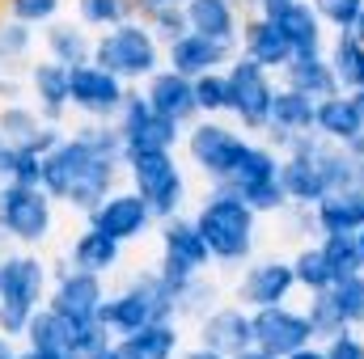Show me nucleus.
<instances>
[{"instance_id": "f257e3e1", "label": "nucleus", "mask_w": 364, "mask_h": 359, "mask_svg": "<svg viewBox=\"0 0 364 359\" xmlns=\"http://www.w3.org/2000/svg\"><path fill=\"white\" fill-rule=\"evenodd\" d=\"M114 186H123V157L97 153L73 131L43 157V190L68 211H93Z\"/></svg>"}, {"instance_id": "f03ea898", "label": "nucleus", "mask_w": 364, "mask_h": 359, "mask_svg": "<svg viewBox=\"0 0 364 359\" xmlns=\"http://www.w3.org/2000/svg\"><path fill=\"white\" fill-rule=\"evenodd\" d=\"M195 224L216 258L220 270H242L259 254V237H263V216L229 186H208L203 199L195 203Z\"/></svg>"}, {"instance_id": "7ed1b4c3", "label": "nucleus", "mask_w": 364, "mask_h": 359, "mask_svg": "<svg viewBox=\"0 0 364 359\" xmlns=\"http://www.w3.org/2000/svg\"><path fill=\"white\" fill-rule=\"evenodd\" d=\"M250 131H242L233 118H212V114H199L186 131H182V161L203 186H229L242 153L250 148Z\"/></svg>"}, {"instance_id": "20e7f679", "label": "nucleus", "mask_w": 364, "mask_h": 359, "mask_svg": "<svg viewBox=\"0 0 364 359\" xmlns=\"http://www.w3.org/2000/svg\"><path fill=\"white\" fill-rule=\"evenodd\" d=\"M93 64H102L119 81H127L132 89H140L157 68H166V43L136 13V17H127V21L93 34Z\"/></svg>"}, {"instance_id": "39448f33", "label": "nucleus", "mask_w": 364, "mask_h": 359, "mask_svg": "<svg viewBox=\"0 0 364 359\" xmlns=\"http://www.w3.org/2000/svg\"><path fill=\"white\" fill-rule=\"evenodd\" d=\"M51 292V263L38 250L0 254V334L21 338L30 317L47 304Z\"/></svg>"}, {"instance_id": "423d86ee", "label": "nucleus", "mask_w": 364, "mask_h": 359, "mask_svg": "<svg viewBox=\"0 0 364 359\" xmlns=\"http://www.w3.org/2000/svg\"><path fill=\"white\" fill-rule=\"evenodd\" d=\"M123 182L153 207L157 220H170L191 203V174L182 165L178 148H149L123 153Z\"/></svg>"}, {"instance_id": "0eeeda50", "label": "nucleus", "mask_w": 364, "mask_h": 359, "mask_svg": "<svg viewBox=\"0 0 364 359\" xmlns=\"http://www.w3.org/2000/svg\"><path fill=\"white\" fill-rule=\"evenodd\" d=\"M161 317H174V287L166 283V275L157 267L136 270V275H127L114 292H106L102 321H106V330H110L114 338L136 334L140 326L161 321Z\"/></svg>"}, {"instance_id": "6e6552de", "label": "nucleus", "mask_w": 364, "mask_h": 359, "mask_svg": "<svg viewBox=\"0 0 364 359\" xmlns=\"http://www.w3.org/2000/svg\"><path fill=\"white\" fill-rule=\"evenodd\" d=\"M60 203L30 182H0V241L17 250H43L55 233Z\"/></svg>"}, {"instance_id": "1a4fd4ad", "label": "nucleus", "mask_w": 364, "mask_h": 359, "mask_svg": "<svg viewBox=\"0 0 364 359\" xmlns=\"http://www.w3.org/2000/svg\"><path fill=\"white\" fill-rule=\"evenodd\" d=\"M157 270L166 275V283L178 292L191 275H208L216 270V258L195 224V216H170V220H157Z\"/></svg>"}, {"instance_id": "9d476101", "label": "nucleus", "mask_w": 364, "mask_h": 359, "mask_svg": "<svg viewBox=\"0 0 364 359\" xmlns=\"http://www.w3.org/2000/svg\"><path fill=\"white\" fill-rule=\"evenodd\" d=\"M279 161H284V153H279L275 144H267L263 136H255L250 148L242 153L233 178H229V190H237L263 220H267V216H279V211L288 207V194H284V186H279Z\"/></svg>"}, {"instance_id": "9b49d317", "label": "nucleus", "mask_w": 364, "mask_h": 359, "mask_svg": "<svg viewBox=\"0 0 364 359\" xmlns=\"http://www.w3.org/2000/svg\"><path fill=\"white\" fill-rule=\"evenodd\" d=\"M229 77V114L242 131L250 136H263L267 131V118H272V101H275V89H279V77L259 68L255 60L246 55H233V64L225 68Z\"/></svg>"}, {"instance_id": "f8f14e48", "label": "nucleus", "mask_w": 364, "mask_h": 359, "mask_svg": "<svg viewBox=\"0 0 364 359\" xmlns=\"http://www.w3.org/2000/svg\"><path fill=\"white\" fill-rule=\"evenodd\" d=\"M301 287H296V275H292V258H284V254H255L233 279V300L246 304L250 313L284 304Z\"/></svg>"}, {"instance_id": "ddd939ff", "label": "nucleus", "mask_w": 364, "mask_h": 359, "mask_svg": "<svg viewBox=\"0 0 364 359\" xmlns=\"http://www.w3.org/2000/svg\"><path fill=\"white\" fill-rule=\"evenodd\" d=\"M106 279L93 270L73 267L68 258L60 267H51V292H47V309H55L64 321H93L102 317L106 304Z\"/></svg>"}, {"instance_id": "4468645a", "label": "nucleus", "mask_w": 364, "mask_h": 359, "mask_svg": "<svg viewBox=\"0 0 364 359\" xmlns=\"http://www.w3.org/2000/svg\"><path fill=\"white\" fill-rule=\"evenodd\" d=\"M85 224L102 228L106 237H114V241H123V245H136V241H144L149 233H157V216H153V207H149L127 182L114 186L93 211H85Z\"/></svg>"}, {"instance_id": "2eb2a0df", "label": "nucleus", "mask_w": 364, "mask_h": 359, "mask_svg": "<svg viewBox=\"0 0 364 359\" xmlns=\"http://www.w3.org/2000/svg\"><path fill=\"white\" fill-rule=\"evenodd\" d=\"M132 85L119 81L114 72H106L102 64H77L68 68V97H73V114L77 118H106L114 123L123 101H127Z\"/></svg>"}, {"instance_id": "dca6fc26", "label": "nucleus", "mask_w": 364, "mask_h": 359, "mask_svg": "<svg viewBox=\"0 0 364 359\" xmlns=\"http://www.w3.org/2000/svg\"><path fill=\"white\" fill-rule=\"evenodd\" d=\"M119 136H123V153H149V148H182V123L166 118L161 110L149 106V97L140 89L127 93L123 110H119Z\"/></svg>"}, {"instance_id": "f3484780", "label": "nucleus", "mask_w": 364, "mask_h": 359, "mask_svg": "<svg viewBox=\"0 0 364 359\" xmlns=\"http://www.w3.org/2000/svg\"><path fill=\"white\" fill-rule=\"evenodd\" d=\"M309 343H318V338H314L305 304L284 300V304H272V309H255V347L284 359L292 351H301V347H309Z\"/></svg>"}, {"instance_id": "a211bd4d", "label": "nucleus", "mask_w": 364, "mask_h": 359, "mask_svg": "<svg viewBox=\"0 0 364 359\" xmlns=\"http://www.w3.org/2000/svg\"><path fill=\"white\" fill-rule=\"evenodd\" d=\"M250 13H267L275 26L284 30L292 55H322L326 43H331V26L322 21V13L314 9V0H272L263 9H250Z\"/></svg>"}, {"instance_id": "6ab92c4d", "label": "nucleus", "mask_w": 364, "mask_h": 359, "mask_svg": "<svg viewBox=\"0 0 364 359\" xmlns=\"http://www.w3.org/2000/svg\"><path fill=\"white\" fill-rule=\"evenodd\" d=\"M195 343L220 351V355H242L246 347H255V313L237 300H220L216 309H208L195 321Z\"/></svg>"}, {"instance_id": "aec40b11", "label": "nucleus", "mask_w": 364, "mask_h": 359, "mask_svg": "<svg viewBox=\"0 0 364 359\" xmlns=\"http://www.w3.org/2000/svg\"><path fill=\"white\" fill-rule=\"evenodd\" d=\"M237 47L233 43H220V38H208L199 30H186L174 43H166V64L178 68L182 77H203V72H225L233 64Z\"/></svg>"}, {"instance_id": "412c9836", "label": "nucleus", "mask_w": 364, "mask_h": 359, "mask_svg": "<svg viewBox=\"0 0 364 359\" xmlns=\"http://www.w3.org/2000/svg\"><path fill=\"white\" fill-rule=\"evenodd\" d=\"M26 97L38 106V114L47 123H64L68 127V114H73V97H68V68L38 55L30 68H26Z\"/></svg>"}, {"instance_id": "4be33fe9", "label": "nucleus", "mask_w": 364, "mask_h": 359, "mask_svg": "<svg viewBox=\"0 0 364 359\" xmlns=\"http://www.w3.org/2000/svg\"><path fill=\"white\" fill-rule=\"evenodd\" d=\"M314 114H318V101H314L309 93H301V89H292V85H284V81H279L263 140L275 144V148L284 153L296 136H309V131H314Z\"/></svg>"}, {"instance_id": "5701e85b", "label": "nucleus", "mask_w": 364, "mask_h": 359, "mask_svg": "<svg viewBox=\"0 0 364 359\" xmlns=\"http://www.w3.org/2000/svg\"><path fill=\"white\" fill-rule=\"evenodd\" d=\"M237 55L255 60L259 68H267V72H275V77L292 64V47H288L284 30L275 26L267 13H246L242 38H237Z\"/></svg>"}, {"instance_id": "b1692460", "label": "nucleus", "mask_w": 364, "mask_h": 359, "mask_svg": "<svg viewBox=\"0 0 364 359\" xmlns=\"http://www.w3.org/2000/svg\"><path fill=\"white\" fill-rule=\"evenodd\" d=\"M140 93L149 97V106L153 110H161L166 118H174V123H182V127H191L195 118H199V101H195V77H182L178 68H157L144 85H140Z\"/></svg>"}, {"instance_id": "393cba45", "label": "nucleus", "mask_w": 364, "mask_h": 359, "mask_svg": "<svg viewBox=\"0 0 364 359\" xmlns=\"http://www.w3.org/2000/svg\"><path fill=\"white\" fill-rule=\"evenodd\" d=\"M38 51L64 68H77V64H90L93 60V30L77 17H55L38 30Z\"/></svg>"}, {"instance_id": "a878e982", "label": "nucleus", "mask_w": 364, "mask_h": 359, "mask_svg": "<svg viewBox=\"0 0 364 359\" xmlns=\"http://www.w3.org/2000/svg\"><path fill=\"white\" fill-rule=\"evenodd\" d=\"M114 347L123 359H178L186 347V334H182L178 317H161V321L140 326L136 334L114 338Z\"/></svg>"}, {"instance_id": "bb28decb", "label": "nucleus", "mask_w": 364, "mask_h": 359, "mask_svg": "<svg viewBox=\"0 0 364 359\" xmlns=\"http://www.w3.org/2000/svg\"><path fill=\"white\" fill-rule=\"evenodd\" d=\"M186 26L208 34V38H220V43H233L242 38V21H246V9L242 0H186Z\"/></svg>"}, {"instance_id": "cd10ccee", "label": "nucleus", "mask_w": 364, "mask_h": 359, "mask_svg": "<svg viewBox=\"0 0 364 359\" xmlns=\"http://www.w3.org/2000/svg\"><path fill=\"white\" fill-rule=\"evenodd\" d=\"M123 241H114V237H106L102 228H93V224H85L73 241H68V263L81 270H93V275H102V279H110L114 270L123 267Z\"/></svg>"}, {"instance_id": "c85d7f7f", "label": "nucleus", "mask_w": 364, "mask_h": 359, "mask_svg": "<svg viewBox=\"0 0 364 359\" xmlns=\"http://www.w3.org/2000/svg\"><path fill=\"white\" fill-rule=\"evenodd\" d=\"M314 136L331 140V144H352L364 136V123H360V110H356V97L348 89L331 93L318 101V114H314Z\"/></svg>"}, {"instance_id": "c756f323", "label": "nucleus", "mask_w": 364, "mask_h": 359, "mask_svg": "<svg viewBox=\"0 0 364 359\" xmlns=\"http://www.w3.org/2000/svg\"><path fill=\"white\" fill-rule=\"evenodd\" d=\"M318 233H360L364 228V182L331 190L326 199L314 203Z\"/></svg>"}, {"instance_id": "7c9ffc66", "label": "nucleus", "mask_w": 364, "mask_h": 359, "mask_svg": "<svg viewBox=\"0 0 364 359\" xmlns=\"http://www.w3.org/2000/svg\"><path fill=\"white\" fill-rule=\"evenodd\" d=\"M279 81L301 93H309L314 101H322V97L343 89L339 77H335V68H331V60H326V51L322 55H292V64L279 72Z\"/></svg>"}, {"instance_id": "2f4dec72", "label": "nucleus", "mask_w": 364, "mask_h": 359, "mask_svg": "<svg viewBox=\"0 0 364 359\" xmlns=\"http://www.w3.org/2000/svg\"><path fill=\"white\" fill-rule=\"evenodd\" d=\"M38 51V30L0 13V72H26Z\"/></svg>"}, {"instance_id": "473e14b6", "label": "nucleus", "mask_w": 364, "mask_h": 359, "mask_svg": "<svg viewBox=\"0 0 364 359\" xmlns=\"http://www.w3.org/2000/svg\"><path fill=\"white\" fill-rule=\"evenodd\" d=\"M326 60H331L343 89H360L364 85V43L356 38V30H335L331 43H326Z\"/></svg>"}, {"instance_id": "72a5a7b5", "label": "nucleus", "mask_w": 364, "mask_h": 359, "mask_svg": "<svg viewBox=\"0 0 364 359\" xmlns=\"http://www.w3.org/2000/svg\"><path fill=\"white\" fill-rule=\"evenodd\" d=\"M220 300H225V292H220V283L212 279V270H208V275H191L178 292H174V317H178L182 326H186V321L195 326V321H199L208 309H216Z\"/></svg>"}, {"instance_id": "f704fd0d", "label": "nucleus", "mask_w": 364, "mask_h": 359, "mask_svg": "<svg viewBox=\"0 0 364 359\" xmlns=\"http://www.w3.org/2000/svg\"><path fill=\"white\" fill-rule=\"evenodd\" d=\"M288 258H292V275H296V287H301V296L326 292V287L335 283L331 263H326V254H322V241H301V245H296Z\"/></svg>"}, {"instance_id": "c9c22d12", "label": "nucleus", "mask_w": 364, "mask_h": 359, "mask_svg": "<svg viewBox=\"0 0 364 359\" xmlns=\"http://www.w3.org/2000/svg\"><path fill=\"white\" fill-rule=\"evenodd\" d=\"M21 347H34V351H68V355H73V347H68V321H64L55 309L43 304V309L30 317L26 334H21Z\"/></svg>"}, {"instance_id": "e433bc0d", "label": "nucleus", "mask_w": 364, "mask_h": 359, "mask_svg": "<svg viewBox=\"0 0 364 359\" xmlns=\"http://www.w3.org/2000/svg\"><path fill=\"white\" fill-rule=\"evenodd\" d=\"M318 241H322V254H326V263H331L335 283H339V279H352V275H364V258H360L356 233H322Z\"/></svg>"}, {"instance_id": "4c0bfd02", "label": "nucleus", "mask_w": 364, "mask_h": 359, "mask_svg": "<svg viewBox=\"0 0 364 359\" xmlns=\"http://www.w3.org/2000/svg\"><path fill=\"white\" fill-rule=\"evenodd\" d=\"M47 118L38 114V106L30 97H17V101H0V136L13 140V144H30L34 131L43 127Z\"/></svg>"}, {"instance_id": "58836bf2", "label": "nucleus", "mask_w": 364, "mask_h": 359, "mask_svg": "<svg viewBox=\"0 0 364 359\" xmlns=\"http://www.w3.org/2000/svg\"><path fill=\"white\" fill-rule=\"evenodd\" d=\"M73 17L97 34V30H110L127 17H136V0H73Z\"/></svg>"}, {"instance_id": "ea45409f", "label": "nucleus", "mask_w": 364, "mask_h": 359, "mask_svg": "<svg viewBox=\"0 0 364 359\" xmlns=\"http://www.w3.org/2000/svg\"><path fill=\"white\" fill-rule=\"evenodd\" d=\"M305 313H309V326H314V338H318V343L335 338L339 330H352V326L343 321V313H339V304H335L331 287H326V292H314V296H305Z\"/></svg>"}, {"instance_id": "a19ab883", "label": "nucleus", "mask_w": 364, "mask_h": 359, "mask_svg": "<svg viewBox=\"0 0 364 359\" xmlns=\"http://www.w3.org/2000/svg\"><path fill=\"white\" fill-rule=\"evenodd\" d=\"M68 131H73V136H81L90 148L106 153V157H123V136H119V123H106V118H77Z\"/></svg>"}, {"instance_id": "79ce46f5", "label": "nucleus", "mask_w": 364, "mask_h": 359, "mask_svg": "<svg viewBox=\"0 0 364 359\" xmlns=\"http://www.w3.org/2000/svg\"><path fill=\"white\" fill-rule=\"evenodd\" d=\"M64 4L68 0H0V13L4 17H17V21L34 26V30H43L47 21L64 17Z\"/></svg>"}, {"instance_id": "37998d69", "label": "nucleus", "mask_w": 364, "mask_h": 359, "mask_svg": "<svg viewBox=\"0 0 364 359\" xmlns=\"http://www.w3.org/2000/svg\"><path fill=\"white\" fill-rule=\"evenodd\" d=\"M195 101H199V114H229V77L225 72H203L195 77Z\"/></svg>"}, {"instance_id": "c03bdc74", "label": "nucleus", "mask_w": 364, "mask_h": 359, "mask_svg": "<svg viewBox=\"0 0 364 359\" xmlns=\"http://www.w3.org/2000/svg\"><path fill=\"white\" fill-rule=\"evenodd\" d=\"M331 296H335L343 321H348L352 330H364V275H352V279L331 283Z\"/></svg>"}, {"instance_id": "a18cd8bd", "label": "nucleus", "mask_w": 364, "mask_h": 359, "mask_svg": "<svg viewBox=\"0 0 364 359\" xmlns=\"http://www.w3.org/2000/svg\"><path fill=\"white\" fill-rule=\"evenodd\" d=\"M314 9L322 13V21L335 34V30H356V21L364 13V0H314Z\"/></svg>"}, {"instance_id": "49530a36", "label": "nucleus", "mask_w": 364, "mask_h": 359, "mask_svg": "<svg viewBox=\"0 0 364 359\" xmlns=\"http://www.w3.org/2000/svg\"><path fill=\"white\" fill-rule=\"evenodd\" d=\"M288 233L284 237H292V241H318L322 233H318V220H314V207H301V203H288L279 216H275Z\"/></svg>"}, {"instance_id": "de8ad7c7", "label": "nucleus", "mask_w": 364, "mask_h": 359, "mask_svg": "<svg viewBox=\"0 0 364 359\" xmlns=\"http://www.w3.org/2000/svg\"><path fill=\"white\" fill-rule=\"evenodd\" d=\"M144 21L153 26V34H157L161 43H174L178 34L191 30V26H186V9H182V4H174V9H157V13H149Z\"/></svg>"}, {"instance_id": "09e8293b", "label": "nucleus", "mask_w": 364, "mask_h": 359, "mask_svg": "<svg viewBox=\"0 0 364 359\" xmlns=\"http://www.w3.org/2000/svg\"><path fill=\"white\" fill-rule=\"evenodd\" d=\"M326 359H364V334L360 330H339L335 338L322 343Z\"/></svg>"}, {"instance_id": "8fccbe9b", "label": "nucleus", "mask_w": 364, "mask_h": 359, "mask_svg": "<svg viewBox=\"0 0 364 359\" xmlns=\"http://www.w3.org/2000/svg\"><path fill=\"white\" fill-rule=\"evenodd\" d=\"M17 157H21V144H13V140L0 136V182L17 178Z\"/></svg>"}, {"instance_id": "3c124183", "label": "nucleus", "mask_w": 364, "mask_h": 359, "mask_svg": "<svg viewBox=\"0 0 364 359\" xmlns=\"http://www.w3.org/2000/svg\"><path fill=\"white\" fill-rule=\"evenodd\" d=\"M178 359H229V355H220V351H212V347H203V343H191V347H182Z\"/></svg>"}, {"instance_id": "603ef678", "label": "nucleus", "mask_w": 364, "mask_h": 359, "mask_svg": "<svg viewBox=\"0 0 364 359\" xmlns=\"http://www.w3.org/2000/svg\"><path fill=\"white\" fill-rule=\"evenodd\" d=\"M174 4H186V0H136V13L149 17V13H157V9H174Z\"/></svg>"}, {"instance_id": "864d4df0", "label": "nucleus", "mask_w": 364, "mask_h": 359, "mask_svg": "<svg viewBox=\"0 0 364 359\" xmlns=\"http://www.w3.org/2000/svg\"><path fill=\"white\" fill-rule=\"evenodd\" d=\"M0 359H21V338L0 334Z\"/></svg>"}, {"instance_id": "5fc2aeb1", "label": "nucleus", "mask_w": 364, "mask_h": 359, "mask_svg": "<svg viewBox=\"0 0 364 359\" xmlns=\"http://www.w3.org/2000/svg\"><path fill=\"white\" fill-rule=\"evenodd\" d=\"M21 359H77L68 351H34V347H21Z\"/></svg>"}, {"instance_id": "6e6d98bb", "label": "nucleus", "mask_w": 364, "mask_h": 359, "mask_svg": "<svg viewBox=\"0 0 364 359\" xmlns=\"http://www.w3.org/2000/svg\"><path fill=\"white\" fill-rule=\"evenodd\" d=\"M284 359H326V351H322V343H309V347H301V351H292Z\"/></svg>"}, {"instance_id": "4d7b16f0", "label": "nucleus", "mask_w": 364, "mask_h": 359, "mask_svg": "<svg viewBox=\"0 0 364 359\" xmlns=\"http://www.w3.org/2000/svg\"><path fill=\"white\" fill-rule=\"evenodd\" d=\"M348 153H352V161H356V174H360V182H364V136L348 144Z\"/></svg>"}, {"instance_id": "13d9d810", "label": "nucleus", "mask_w": 364, "mask_h": 359, "mask_svg": "<svg viewBox=\"0 0 364 359\" xmlns=\"http://www.w3.org/2000/svg\"><path fill=\"white\" fill-rule=\"evenodd\" d=\"M233 359H279V355H272V351H263V347H246L242 355H233Z\"/></svg>"}, {"instance_id": "bf43d9fd", "label": "nucleus", "mask_w": 364, "mask_h": 359, "mask_svg": "<svg viewBox=\"0 0 364 359\" xmlns=\"http://www.w3.org/2000/svg\"><path fill=\"white\" fill-rule=\"evenodd\" d=\"M348 93L356 97V110H360V123H364V85H360V89H348Z\"/></svg>"}, {"instance_id": "052dcab7", "label": "nucleus", "mask_w": 364, "mask_h": 359, "mask_svg": "<svg viewBox=\"0 0 364 359\" xmlns=\"http://www.w3.org/2000/svg\"><path fill=\"white\" fill-rule=\"evenodd\" d=\"M90 359H123V355H119V347H106V351H97V355H90Z\"/></svg>"}, {"instance_id": "680f3d73", "label": "nucleus", "mask_w": 364, "mask_h": 359, "mask_svg": "<svg viewBox=\"0 0 364 359\" xmlns=\"http://www.w3.org/2000/svg\"><path fill=\"white\" fill-rule=\"evenodd\" d=\"M263 4H272V0H242V9L250 13V9H263Z\"/></svg>"}, {"instance_id": "e2e57ef3", "label": "nucleus", "mask_w": 364, "mask_h": 359, "mask_svg": "<svg viewBox=\"0 0 364 359\" xmlns=\"http://www.w3.org/2000/svg\"><path fill=\"white\" fill-rule=\"evenodd\" d=\"M356 38L364 43V13H360V21H356Z\"/></svg>"}, {"instance_id": "0e129e2a", "label": "nucleus", "mask_w": 364, "mask_h": 359, "mask_svg": "<svg viewBox=\"0 0 364 359\" xmlns=\"http://www.w3.org/2000/svg\"><path fill=\"white\" fill-rule=\"evenodd\" d=\"M356 241H360V258H364V228H360V233H356Z\"/></svg>"}]
</instances>
